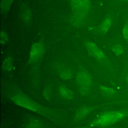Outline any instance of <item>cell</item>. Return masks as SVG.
<instances>
[{
	"label": "cell",
	"mask_w": 128,
	"mask_h": 128,
	"mask_svg": "<svg viewBox=\"0 0 128 128\" xmlns=\"http://www.w3.org/2000/svg\"><path fill=\"white\" fill-rule=\"evenodd\" d=\"M6 97L18 106L33 112L54 122H60L62 118L59 112L34 100L16 86L10 87Z\"/></svg>",
	"instance_id": "cell-1"
},
{
	"label": "cell",
	"mask_w": 128,
	"mask_h": 128,
	"mask_svg": "<svg viewBox=\"0 0 128 128\" xmlns=\"http://www.w3.org/2000/svg\"><path fill=\"white\" fill-rule=\"evenodd\" d=\"M45 50V44L42 40L34 42L30 48L28 64L30 66V84L34 91L38 90L40 83V66Z\"/></svg>",
	"instance_id": "cell-2"
},
{
	"label": "cell",
	"mask_w": 128,
	"mask_h": 128,
	"mask_svg": "<svg viewBox=\"0 0 128 128\" xmlns=\"http://www.w3.org/2000/svg\"><path fill=\"white\" fill-rule=\"evenodd\" d=\"M128 116V108L104 111L98 114L88 125L82 128H102L112 126Z\"/></svg>",
	"instance_id": "cell-3"
},
{
	"label": "cell",
	"mask_w": 128,
	"mask_h": 128,
	"mask_svg": "<svg viewBox=\"0 0 128 128\" xmlns=\"http://www.w3.org/2000/svg\"><path fill=\"white\" fill-rule=\"evenodd\" d=\"M76 84L79 94L82 96H87L90 92L92 84V76L84 67H80L76 73Z\"/></svg>",
	"instance_id": "cell-4"
},
{
	"label": "cell",
	"mask_w": 128,
	"mask_h": 128,
	"mask_svg": "<svg viewBox=\"0 0 128 128\" xmlns=\"http://www.w3.org/2000/svg\"><path fill=\"white\" fill-rule=\"evenodd\" d=\"M122 102L121 101H116V102H108L106 103H104L102 104H96V105H85L82 106L79 108L75 112L72 121L74 122H78L86 118L89 114H90L92 112L95 111L96 110L104 108L106 106L112 105L114 104H117L118 103H121Z\"/></svg>",
	"instance_id": "cell-5"
},
{
	"label": "cell",
	"mask_w": 128,
	"mask_h": 128,
	"mask_svg": "<svg viewBox=\"0 0 128 128\" xmlns=\"http://www.w3.org/2000/svg\"><path fill=\"white\" fill-rule=\"evenodd\" d=\"M84 45L88 54L96 60L102 62L108 66H110L108 60L104 52L93 41L86 40Z\"/></svg>",
	"instance_id": "cell-6"
},
{
	"label": "cell",
	"mask_w": 128,
	"mask_h": 128,
	"mask_svg": "<svg viewBox=\"0 0 128 128\" xmlns=\"http://www.w3.org/2000/svg\"><path fill=\"white\" fill-rule=\"evenodd\" d=\"M19 18L21 22L26 26H30L33 20L32 10L26 2H22L20 4Z\"/></svg>",
	"instance_id": "cell-7"
},
{
	"label": "cell",
	"mask_w": 128,
	"mask_h": 128,
	"mask_svg": "<svg viewBox=\"0 0 128 128\" xmlns=\"http://www.w3.org/2000/svg\"><path fill=\"white\" fill-rule=\"evenodd\" d=\"M21 128H46L44 121L38 116L27 114L24 118Z\"/></svg>",
	"instance_id": "cell-8"
},
{
	"label": "cell",
	"mask_w": 128,
	"mask_h": 128,
	"mask_svg": "<svg viewBox=\"0 0 128 128\" xmlns=\"http://www.w3.org/2000/svg\"><path fill=\"white\" fill-rule=\"evenodd\" d=\"M70 6L72 12L88 14L92 3L89 0H72L70 1Z\"/></svg>",
	"instance_id": "cell-9"
},
{
	"label": "cell",
	"mask_w": 128,
	"mask_h": 128,
	"mask_svg": "<svg viewBox=\"0 0 128 128\" xmlns=\"http://www.w3.org/2000/svg\"><path fill=\"white\" fill-rule=\"evenodd\" d=\"M88 14L72 12L70 17V22L71 25L76 28H80L83 26L88 18Z\"/></svg>",
	"instance_id": "cell-10"
},
{
	"label": "cell",
	"mask_w": 128,
	"mask_h": 128,
	"mask_svg": "<svg viewBox=\"0 0 128 128\" xmlns=\"http://www.w3.org/2000/svg\"><path fill=\"white\" fill-rule=\"evenodd\" d=\"M57 70L59 77L64 81L70 80L74 76L72 70L66 66L59 64L57 66Z\"/></svg>",
	"instance_id": "cell-11"
},
{
	"label": "cell",
	"mask_w": 128,
	"mask_h": 128,
	"mask_svg": "<svg viewBox=\"0 0 128 128\" xmlns=\"http://www.w3.org/2000/svg\"><path fill=\"white\" fill-rule=\"evenodd\" d=\"M112 23V16L110 15H108L102 21L96 30L98 32L101 34H106L110 29Z\"/></svg>",
	"instance_id": "cell-12"
},
{
	"label": "cell",
	"mask_w": 128,
	"mask_h": 128,
	"mask_svg": "<svg viewBox=\"0 0 128 128\" xmlns=\"http://www.w3.org/2000/svg\"><path fill=\"white\" fill-rule=\"evenodd\" d=\"M58 92L60 96L66 100H71L74 98V92L70 88L64 84L58 86Z\"/></svg>",
	"instance_id": "cell-13"
},
{
	"label": "cell",
	"mask_w": 128,
	"mask_h": 128,
	"mask_svg": "<svg viewBox=\"0 0 128 128\" xmlns=\"http://www.w3.org/2000/svg\"><path fill=\"white\" fill-rule=\"evenodd\" d=\"M1 68L5 72H10L15 68L14 60L11 55L8 54L5 57L2 62Z\"/></svg>",
	"instance_id": "cell-14"
},
{
	"label": "cell",
	"mask_w": 128,
	"mask_h": 128,
	"mask_svg": "<svg viewBox=\"0 0 128 128\" xmlns=\"http://www.w3.org/2000/svg\"><path fill=\"white\" fill-rule=\"evenodd\" d=\"M98 88L100 93L104 97L110 98L114 96L116 94V90L112 87L100 84Z\"/></svg>",
	"instance_id": "cell-15"
},
{
	"label": "cell",
	"mask_w": 128,
	"mask_h": 128,
	"mask_svg": "<svg viewBox=\"0 0 128 128\" xmlns=\"http://www.w3.org/2000/svg\"><path fill=\"white\" fill-rule=\"evenodd\" d=\"M53 94V88L50 84H47L43 88L42 96L43 98L46 101H50Z\"/></svg>",
	"instance_id": "cell-16"
},
{
	"label": "cell",
	"mask_w": 128,
	"mask_h": 128,
	"mask_svg": "<svg viewBox=\"0 0 128 128\" xmlns=\"http://www.w3.org/2000/svg\"><path fill=\"white\" fill-rule=\"evenodd\" d=\"M12 0H2L0 1V10L4 14H7L12 4Z\"/></svg>",
	"instance_id": "cell-17"
},
{
	"label": "cell",
	"mask_w": 128,
	"mask_h": 128,
	"mask_svg": "<svg viewBox=\"0 0 128 128\" xmlns=\"http://www.w3.org/2000/svg\"><path fill=\"white\" fill-rule=\"evenodd\" d=\"M111 50L112 52L116 56H119L122 55L124 52V49L120 42H116L111 47Z\"/></svg>",
	"instance_id": "cell-18"
},
{
	"label": "cell",
	"mask_w": 128,
	"mask_h": 128,
	"mask_svg": "<svg viewBox=\"0 0 128 128\" xmlns=\"http://www.w3.org/2000/svg\"><path fill=\"white\" fill-rule=\"evenodd\" d=\"M122 34L123 38L127 43H128V20L124 22L123 25Z\"/></svg>",
	"instance_id": "cell-19"
},
{
	"label": "cell",
	"mask_w": 128,
	"mask_h": 128,
	"mask_svg": "<svg viewBox=\"0 0 128 128\" xmlns=\"http://www.w3.org/2000/svg\"><path fill=\"white\" fill-rule=\"evenodd\" d=\"M8 35L4 30H2L0 32V44L2 45L5 44L8 40Z\"/></svg>",
	"instance_id": "cell-20"
},
{
	"label": "cell",
	"mask_w": 128,
	"mask_h": 128,
	"mask_svg": "<svg viewBox=\"0 0 128 128\" xmlns=\"http://www.w3.org/2000/svg\"><path fill=\"white\" fill-rule=\"evenodd\" d=\"M124 80L128 84V72L126 73L125 76H124Z\"/></svg>",
	"instance_id": "cell-21"
},
{
	"label": "cell",
	"mask_w": 128,
	"mask_h": 128,
	"mask_svg": "<svg viewBox=\"0 0 128 128\" xmlns=\"http://www.w3.org/2000/svg\"><path fill=\"white\" fill-rule=\"evenodd\" d=\"M114 128V127L112 126H106V127H104V128Z\"/></svg>",
	"instance_id": "cell-22"
}]
</instances>
